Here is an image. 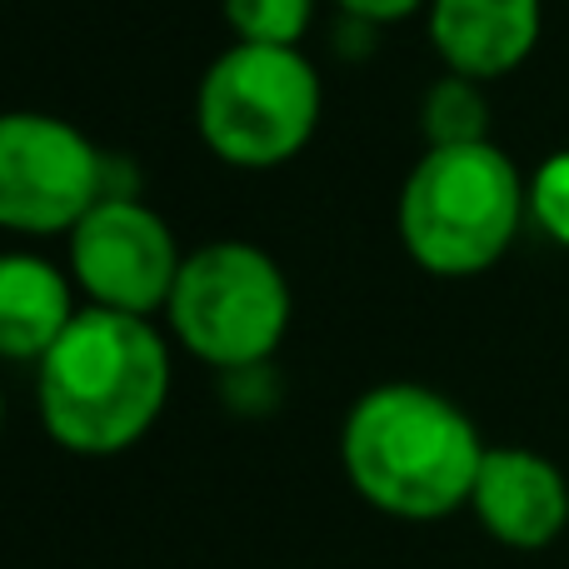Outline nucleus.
I'll use <instances>...</instances> for the list:
<instances>
[{"instance_id":"f257e3e1","label":"nucleus","mask_w":569,"mask_h":569,"mask_svg":"<svg viewBox=\"0 0 569 569\" xmlns=\"http://www.w3.org/2000/svg\"><path fill=\"white\" fill-rule=\"evenodd\" d=\"M170 335L146 315L80 305L36 365V415L50 445L80 460L126 455L170 405Z\"/></svg>"},{"instance_id":"f03ea898","label":"nucleus","mask_w":569,"mask_h":569,"mask_svg":"<svg viewBox=\"0 0 569 569\" xmlns=\"http://www.w3.org/2000/svg\"><path fill=\"white\" fill-rule=\"evenodd\" d=\"M490 445L445 390L420 380L370 385L340 420V470L370 510L430 525L470 510Z\"/></svg>"},{"instance_id":"7ed1b4c3","label":"nucleus","mask_w":569,"mask_h":569,"mask_svg":"<svg viewBox=\"0 0 569 569\" xmlns=\"http://www.w3.org/2000/svg\"><path fill=\"white\" fill-rule=\"evenodd\" d=\"M530 220V180L495 140L425 146L395 200L400 246L425 276L475 280L495 270Z\"/></svg>"},{"instance_id":"20e7f679","label":"nucleus","mask_w":569,"mask_h":569,"mask_svg":"<svg viewBox=\"0 0 569 569\" xmlns=\"http://www.w3.org/2000/svg\"><path fill=\"white\" fill-rule=\"evenodd\" d=\"M325 86L305 46L230 40L196 86V136L230 170H280L310 150Z\"/></svg>"},{"instance_id":"39448f33","label":"nucleus","mask_w":569,"mask_h":569,"mask_svg":"<svg viewBox=\"0 0 569 569\" xmlns=\"http://www.w3.org/2000/svg\"><path fill=\"white\" fill-rule=\"evenodd\" d=\"M295 295L280 260L256 240H206L186 250V266L166 300V330L190 360L220 375L260 370L290 335Z\"/></svg>"},{"instance_id":"423d86ee","label":"nucleus","mask_w":569,"mask_h":569,"mask_svg":"<svg viewBox=\"0 0 569 569\" xmlns=\"http://www.w3.org/2000/svg\"><path fill=\"white\" fill-rule=\"evenodd\" d=\"M116 156L50 110H0V230L66 240L110 196Z\"/></svg>"},{"instance_id":"0eeeda50","label":"nucleus","mask_w":569,"mask_h":569,"mask_svg":"<svg viewBox=\"0 0 569 569\" xmlns=\"http://www.w3.org/2000/svg\"><path fill=\"white\" fill-rule=\"evenodd\" d=\"M186 266L170 220L140 196H106L66 236V270L80 300L120 315H166L176 276Z\"/></svg>"},{"instance_id":"6e6552de","label":"nucleus","mask_w":569,"mask_h":569,"mask_svg":"<svg viewBox=\"0 0 569 569\" xmlns=\"http://www.w3.org/2000/svg\"><path fill=\"white\" fill-rule=\"evenodd\" d=\"M470 515L495 545L540 555L569 530V480L530 445H490L470 490Z\"/></svg>"},{"instance_id":"1a4fd4ad","label":"nucleus","mask_w":569,"mask_h":569,"mask_svg":"<svg viewBox=\"0 0 569 569\" xmlns=\"http://www.w3.org/2000/svg\"><path fill=\"white\" fill-rule=\"evenodd\" d=\"M545 30V0H430L425 36L450 76L505 80L535 56Z\"/></svg>"},{"instance_id":"9d476101","label":"nucleus","mask_w":569,"mask_h":569,"mask_svg":"<svg viewBox=\"0 0 569 569\" xmlns=\"http://www.w3.org/2000/svg\"><path fill=\"white\" fill-rule=\"evenodd\" d=\"M80 315V290L60 260L30 246L0 250V365L36 370Z\"/></svg>"},{"instance_id":"9b49d317","label":"nucleus","mask_w":569,"mask_h":569,"mask_svg":"<svg viewBox=\"0 0 569 569\" xmlns=\"http://www.w3.org/2000/svg\"><path fill=\"white\" fill-rule=\"evenodd\" d=\"M420 130H425V146H475V140H490L485 86L445 70L420 100Z\"/></svg>"},{"instance_id":"f8f14e48","label":"nucleus","mask_w":569,"mask_h":569,"mask_svg":"<svg viewBox=\"0 0 569 569\" xmlns=\"http://www.w3.org/2000/svg\"><path fill=\"white\" fill-rule=\"evenodd\" d=\"M320 0H220L230 36L246 46H305Z\"/></svg>"},{"instance_id":"ddd939ff","label":"nucleus","mask_w":569,"mask_h":569,"mask_svg":"<svg viewBox=\"0 0 569 569\" xmlns=\"http://www.w3.org/2000/svg\"><path fill=\"white\" fill-rule=\"evenodd\" d=\"M530 226L550 246L569 250V150H555L530 176Z\"/></svg>"},{"instance_id":"4468645a","label":"nucleus","mask_w":569,"mask_h":569,"mask_svg":"<svg viewBox=\"0 0 569 569\" xmlns=\"http://www.w3.org/2000/svg\"><path fill=\"white\" fill-rule=\"evenodd\" d=\"M345 20H360V26H400L410 16H425L430 0H335Z\"/></svg>"},{"instance_id":"2eb2a0df","label":"nucleus","mask_w":569,"mask_h":569,"mask_svg":"<svg viewBox=\"0 0 569 569\" xmlns=\"http://www.w3.org/2000/svg\"><path fill=\"white\" fill-rule=\"evenodd\" d=\"M0 430H6V385H0Z\"/></svg>"}]
</instances>
